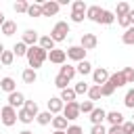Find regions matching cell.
<instances>
[{
    "label": "cell",
    "mask_w": 134,
    "mask_h": 134,
    "mask_svg": "<svg viewBox=\"0 0 134 134\" xmlns=\"http://www.w3.org/2000/svg\"><path fill=\"white\" fill-rule=\"evenodd\" d=\"M48 59V52L44 50V48H40L38 44L36 46H29L27 48V63H29V67L36 71V69H40L42 67V63Z\"/></svg>",
    "instance_id": "obj_1"
},
{
    "label": "cell",
    "mask_w": 134,
    "mask_h": 134,
    "mask_svg": "<svg viewBox=\"0 0 134 134\" xmlns=\"http://www.w3.org/2000/svg\"><path fill=\"white\" fill-rule=\"evenodd\" d=\"M67 36H69V23L67 21H57L54 27H52V31H50V38L54 42H63Z\"/></svg>",
    "instance_id": "obj_2"
},
{
    "label": "cell",
    "mask_w": 134,
    "mask_h": 134,
    "mask_svg": "<svg viewBox=\"0 0 134 134\" xmlns=\"http://www.w3.org/2000/svg\"><path fill=\"white\" fill-rule=\"evenodd\" d=\"M0 121H2L6 128L15 126V124L19 121V117H17V109H13L10 105H4V107H2V113H0Z\"/></svg>",
    "instance_id": "obj_3"
},
{
    "label": "cell",
    "mask_w": 134,
    "mask_h": 134,
    "mask_svg": "<svg viewBox=\"0 0 134 134\" xmlns=\"http://www.w3.org/2000/svg\"><path fill=\"white\" fill-rule=\"evenodd\" d=\"M80 103L77 100H73V103H67L65 107H63V117L67 119V121H73V119H77L80 117Z\"/></svg>",
    "instance_id": "obj_4"
},
{
    "label": "cell",
    "mask_w": 134,
    "mask_h": 134,
    "mask_svg": "<svg viewBox=\"0 0 134 134\" xmlns=\"http://www.w3.org/2000/svg\"><path fill=\"white\" fill-rule=\"evenodd\" d=\"M65 52H67V59H71V61H77V63H80V61H86V50H84L80 44L69 46Z\"/></svg>",
    "instance_id": "obj_5"
},
{
    "label": "cell",
    "mask_w": 134,
    "mask_h": 134,
    "mask_svg": "<svg viewBox=\"0 0 134 134\" xmlns=\"http://www.w3.org/2000/svg\"><path fill=\"white\" fill-rule=\"evenodd\" d=\"M109 71L105 69V67H96V69H92V82L96 84V86H103V84H107L109 82Z\"/></svg>",
    "instance_id": "obj_6"
},
{
    "label": "cell",
    "mask_w": 134,
    "mask_h": 134,
    "mask_svg": "<svg viewBox=\"0 0 134 134\" xmlns=\"http://www.w3.org/2000/svg\"><path fill=\"white\" fill-rule=\"evenodd\" d=\"M96 44H98V38L94 36V34H82V40H80V46L88 52V50H94L96 48Z\"/></svg>",
    "instance_id": "obj_7"
},
{
    "label": "cell",
    "mask_w": 134,
    "mask_h": 134,
    "mask_svg": "<svg viewBox=\"0 0 134 134\" xmlns=\"http://www.w3.org/2000/svg\"><path fill=\"white\" fill-rule=\"evenodd\" d=\"M59 8H61V4H59L57 0H46V2H42V15H44V17H54V15L59 13Z\"/></svg>",
    "instance_id": "obj_8"
},
{
    "label": "cell",
    "mask_w": 134,
    "mask_h": 134,
    "mask_svg": "<svg viewBox=\"0 0 134 134\" xmlns=\"http://www.w3.org/2000/svg\"><path fill=\"white\" fill-rule=\"evenodd\" d=\"M6 100H8V105H10L13 109H23V105H25V96H23V92H19V90L10 92Z\"/></svg>",
    "instance_id": "obj_9"
},
{
    "label": "cell",
    "mask_w": 134,
    "mask_h": 134,
    "mask_svg": "<svg viewBox=\"0 0 134 134\" xmlns=\"http://www.w3.org/2000/svg\"><path fill=\"white\" fill-rule=\"evenodd\" d=\"M103 13H105V8H100V6H88V10H86V19H90L92 23H100V19H103Z\"/></svg>",
    "instance_id": "obj_10"
},
{
    "label": "cell",
    "mask_w": 134,
    "mask_h": 134,
    "mask_svg": "<svg viewBox=\"0 0 134 134\" xmlns=\"http://www.w3.org/2000/svg\"><path fill=\"white\" fill-rule=\"evenodd\" d=\"M65 59H67V52L61 50V48H54L48 52V61L54 63V65H65Z\"/></svg>",
    "instance_id": "obj_11"
},
{
    "label": "cell",
    "mask_w": 134,
    "mask_h": 134,
    "mask_svg": "<svg viewBox=\"0 0 134 134\" xmlns=\"http://www.w3.org/2000/svg\"><path fill=\"white\" fill-rule=\"evenodd\" d=\"M63 107H65V103L61 100V96H50V98H48V111H50L52 115L63 113Z\"/></svg>",
    "instance_id": "obj_12"
},
{
    "label": "cell",
    "mask_w": 134,
    "mask_h": 134,
    "mask_svg": "<svg viewBox=\"0 0 134 134\" xmlns=\"http://www.w3.org/2000/svg\"><path fill=\"white\" fill-rule=\"evenodd\" d=\"M21 42L27 44V46H36V44L40 42V36H38V31H34V29H25L23 36H21Z\"/></svg>",
    "instance_id": "obj_13"
},
{
    "label": "cell",
    "mask_w": 134,
    "mask_h": 134,
    "mask_svg": "<svg viewBox=\"0 0 134 134\" xmlns=\"http://www.w3.org/2000/svg\"><path fill=\"white\" fill-rule=\"evenodd\" d=\"M105 119H107V111L100 109V107H94V111L90 113V121H92V126H100Z\"/></svg>",
    "instance_id": "obj_14"
},
{
    "label": "cell",
    "mask_w": 134,
    "mask_h": 134,
    "mask_svg": "<svg viewBox=\"0 0 134 134\" xmlns=\"http://www.w3.org/2000/svg\"><path fill=\"white\" fill-rule=\"evenodd\" d=\"M109 84L117 90V88H121V86H126V77H124V71H117V73H111L109 75Z\"/></svg>",
    "instance_id": "obj_15"
},
{
    "label": "cell",
    "mask_w": 134,
    "mask_h": 134,
    "mask_svg": "<svg viewBox=\"0 0 134 134\" xmlns=\"http://www.w3.org/2000/svg\"><path fill=\"white\" fill-rule=\"evenodd\" d=\"M54 44H57V42H54L50 36H40V42H38V46H40V48H44L46 52L54 50Z\"/></svg>",
    "instance_id": "obj_16"
},
{
    "label": "cell",
    "mask_w": 134,
    "mask_h": 134,
    "mask_svg": "<svg viewBox=\"0 0 134 134\" xmlns=\"http://www.w3.org/2000/svg\"><path fill=\"white\" fill-rule=\"evenodd\" d=\"M75 73H77V69H75L73 65H67V63H65V65H61V69H59V75L67 77L69 82L73 80V75H75Z\"/></svg>",
    "instance_id": "obj_17"
},
{
    "label": "cell",
    "mask_w": 134,
    "mask_h": 134,
    "mask_svg": "<svg viewBox=\"0 0 134 134\" xmlns=\"http://www.w3.org/2000/svg\"><path fill=\"white\" fill-rule=\"evenodd\" d=\"M0 90H4V92H15L17 90V84H15V80L13 77H2L0 80Z\"/></svg>",
    "instance_id": "obj_18"
},
{
    "label": "cell",
    "mask_w": 134,
    "mask_h": 134,
    "mask_svg": "<svg viewBox=\"0 0 134 134\" xmlns=\"http://www.w3.org/2000/svg\"><path fill=\"white\" fill-rule=\"evenodd\" d=\"M107 121H109L111 126H121V124H124V115H121L119 111H109V113H107Z\"/></svg>",
    "instance_id": "obj_19"
},
{
    "label": "cell",
    "mask_w": 134,
    "mask_h": 134,
    "mask_svg": "<svg viewBox=\"0 0 134 134\" xmlns=\"http://www.w3.org/2000/svg\"><path fill=\"white\" fill-rule=\"evenodd\" d=\"M52 128H54V130L65 132V130L69 128V124H67V119H65L63 115H54V117H52Z\"/></svg>",
    "instance_id": "obj_20"
},
{
    "label": "cell",
    "mask_w": 134,
    "mask_h": 134,
    "mask_svg": "<svg viewBox=\"0 0 134 134\" xmlns=\"http://www.w3.org/2000/svg\"><path fill=\"white\" fill-rule=\"evenodd\" d=\"M130 10H132V6H130L128 2H119L117 8H115V19H119V17H128Z\"/></svg>",
    "instance_id": "obj_21"
},
{
    "label": "cell",
    "mask_w": 134,
    "mask_h": 134,
    "mask_svg": "<svg viewBox=\"0 0 134 134\" xmlns=\"http://www.w3.org/2000/svg\"><path fill=\"white\" fill-rule=\"evenodd\" d=\"M21 77H23V82H25V84H36V80H38V73H36L31 67H27V69H23Z\"/></svg>",
    "instance_id": "obj_22"
},
{
    "label": "cell",
    "mask_w": 134,
    "mask_h": 134,
    "mask_svg": "<svg viewBox=\"0 0 134 134\" xmlns=\"http://www.w3.org/2000/svg\"><path fill=\"white\" fill-rule=\"evenodd\" d=\"M17 117H19V121H21V124H25V126H27V124H31V121L36 119V117H34V115H31V113H29L25 107L17 111Z\"/></svg>",
    "instance_id": "obj_23"
},
{
    "label": "cell",
    "mask_w": 134,
    "mask_h": 134,
    "mask_svg": "<svg viewBox=\"0 0 134 134\" xmlns=\"http://www.w3.org/2000/svg\"><path fill=\"white\" fill-rule=\"evenodd\" d=\"M52 117H54V115H52L50 111H40L38 117H36V121H38L40 126H48V124H52Z\"/></svg>",
    "instance_id": "obj_24"
},
{
    "label": "cell",
    "mask_w": 134,
    "mask_h": 134,
    "mask_svg": "<svg viewBox=\"0 0 134 134\" xmlns=\"http://www.w3.org/2000/svg\"><path fill=\"white\" fill-rule=\"evenodd\" d=\"M75 96H77V94H75L73 88H65V90H61V100H63L65 105H67V103H73Z\"/></svg>",
    "instance_id": "obj_25"
},
{
    "label": "cell",
    "mask_w": 134,
    "mask_h": 134,
    "mask_svg": "<svg viewBox=\"0 0 134 134\" xmlns=\"http://www.w3.org/2000/svg\"><path fill=\"white\" fill-rule=\"evenodd\" d=\"M13 61H15V52L13 50H4L2 57H0V65L2 67H8V65H13Z\"/></svg>",
    "instance_id": "obj_26"
},
{
    "label": "cell",
    "mask_w": 134,
    "mask_h": 134,
    "mask_svg": "<svg viewBox=\"0 0 134 134\" xmlns=\"http://www.w3.org/2000/svg\"><path fill=\"white\" fill-rule=\"evenodd\" d=\"M75 69H77V73L88 75V73H92V63H90V61H80V63L75 65Z\"/></svg>",
    "instance_id": "obj_27"
},
{
    "label": "cell",
    "mask_w": 134,
    "mask_h": 134,
    "mask_svg": "<svg viewBox=\"0 0 134 134\" xmlns=\"http://www.w3.org/2000/svg\"><path fill=\"white\" fill-rule=\"evenodd\" d=\"M27 17H44V15H42V4H40V2L29 4V8H27Z\"/></svg>",
    "instance_id": "obj_28"
},
{
    "label": "cell",
    "mask_w": 134,
    "mask_h": 134,
    "mask_svg": "<svg viewBox=\"0 0 134 134\" xmlns=\"http://www.w3.org/2000/svg\"><path fill=\"white\" fill-rule=\"evenodd\" d=\"M0 31H2V34H4V36H13V34H15V31H17V23H15V21H8V19H6V21H4V25H2V29H0Z\"/></svg>",
    "instance_id": "obj_29"
},
{
    "label": "cell",
    "mask_w": 134,
    "mask_h": 134,
    "mask_svg": "<svg viewBox=\"0 0 134 134\" xmlns=\"http://www.w3.org/2000/svg\"><path fill=\"white\" fill-rule=\"evenodd\" d=\"M121 42H124V44H128V46H132V44H134V25H132V27H128V29L121 34Z\"/></svg>",
    "instance_id": "obj_30"
},
{
    "label": "cell",
    "mask_w": 134,
    "mask_h": 134,
    "mask_svg": "<svg viewBox=\"0 0 134 134\" xmlns=\"http://www.w3.org/2000/svg\"><path fill=\"white\" fill-rule=\"evenodd\" d=\"M27 44H23V42H17L15 46H13V52H15V57H27Z\"/></svg>",
    "instance_id": "obj_31"
},
{
    "label": "cell",
    "mask_w": 134,
    "mask_h": 134,
    "mask_svg": "<svg viewBox=\"0 0 134 134\" xmlns=\"http://www.w3.org/2000/svg\"><path fill=\"white\" fill-rule=\"evenodd\" d=\"M100 96H103V92H100V86H96V84H94V86H90V90H88V98L94 103V100H98Z\"/></svg>",
    "instance_id": "obj_32"
},
{
    "label": "cell",
    "mask_w": 134,
    "mask_h": 134,
    "mask_svg": "<svg viewBox=\"0 0 134 134\" xmlns=\"http://www.w3.org/2000/svg\"><path fill=\"white\" fill-rule=\"evenodd\" d=\"M124 105H126L128 109L134 111V88H130V90L126 92V96H124Z\"/></svg>",
    "instance_id": "obj_33"
},
{
    "label": "cell",
    "mask_w": 134,
    "mask_h": 134,
    "mask_svg": "<svg viewBox=\"0 0 134 134\" xmlns=\"http://www.w3.org/2000/svg\"><path fill=\"white\" fill-rule=\"evenodd\" d=\"M13 8H15V13H25V15H27L29 2H25V0H17V2L13 4Z\"/></svg>",
    "instance_id": "obj_34"
},
{
    "label": "cell",
    "mask_w": 134,
    "mask_h": 134,
    "mask_svg": "<svg viewBox=\"0 0 134 134\" xmlns=\"http://www.w3.org/2000/svg\"><path fill=\"white\" fill-rule=\"evenodd\" d=\"M100 23H103V25H113V23H115V13H111V10H105V13H103V19H100Z\"/></svg>",
    "instance_id": "obj_35"
},
{
    "label": "cell",
    "mask_w": 134,
    "mask_h": 134,
    "mask_svg": "<svg viewBox=\"0 0 134 134\" xmlns=\"http://www.w3.org/2000/svg\"><path fill=\"white\" fill-rule=\"evenodd\" d=\"M23 107H25V109H27V111H29L34 117H38L40 109H38V103H36V100H25V105H23Z\"/></svg>",
    "instance_id": "obj_36"
},
{
    "label": "cell",
    "mask_w": 134,
    "mask_h": 134,
    "mask_svg": "<svg viewBox=\"0 0 134 134\" xmlns=\"http://www.w3.org/2000/svg\"><path fill=\"white\" fill-rule=\"evenodd\" d=\"M71 10H75V13H86V10H88V6H86V2H84V0H75V2L71 4Z\"/></svg>",
    "instance_id": "obj_37"
},
{
    "label": "cell",
    "mask_w": 134,
    "mask_h": 134,
    "mask_svg": "<svg viewBox=\"0 0 134 134\" xmlns=\"http://www.w3.org/2000/svg\"><path fill=\"white\" fill-rule=\"evenodd\" d=\"M80 111L90 115V113L94 111V103H92V100H84V103H80Z\"/></svg>",
    "instance_id": "obj_38"
},
{
    "label": "cell",
    "mask_w": 134,
    "mask_h": 134,
    "mask_svg": "<svg viewBox=\"0 0 134 134\" xmlns=\"http://www.w3.org/2000/svg\"><path fill=\"white\" fill-rule=\"evenodd\" d=\"M124 77H126V84H134V67H124Z\"/></svg>",
    "instance_id": "obj_39"
},
{
    "label": "cell",
    "mask_w": 134,
    "mask_h": 134,
    "mask_svg": "<svg viewBox=\"0 0 134 134\" xmlns=\"http://www.w3.org/2000/svg\"><path fill=\"white\" fill-rule=\"evenodd\" d=\"M67 84H69V80H67V77H63V75H57V77H54V86H57L59 90H65V88H67Z\"/></svg>",
    "instance_id": "obj_40"
},
{
    "label": "cell",
    "mask_w": 134,
    "mask_h": 134,
    "mask_svg": "<svg viewBox=\"0 0 134 134\" xmlns=\"http://www.w3.org/2000/svg\"><path fill=\"white\" fill-rule=\"evenodd\" d=\"M73 90H75V94H88V90H90V86H88L86 82H77Z\"/></svg>",
    "instance_id": "obj_41"
},
{
    "label": "cell",
    "mask_w": 134,
    "mask_h": 134,
    "mask_svg": "<svg viewBox=\"0 0 134 134\" xmlns=\"http://www.w3.org/2000/svg\"><path fill=\"white\" fill-rule=\"evenodd\" d=\"M84 17H86V13H75V10H71V15H69L71 23H82V21H84Z\"/></svg>",
    "instance_id": "obj_42"
},
{
    "label": "cell",
    "mask_w": 134,
    "mask_h": 134,
    "mask_svg": "<svg viewBox=\"0 0 134 134\" xmlns=\"http://www.w3.org/2000/svg\"><path fill=\"white\" fill-rule=\"evenodd\" d=\"M100 92H103V96H111V94L115 92V88L107 82V84H103V86H100Z\"/></svg>",
    "instance_id": "obj_43"
},
{
    "label": "cell",
    "mask_w": 134,
    "mask_h": 134,
    "mask_svg": "<svg viewBox=\"0 0 134 134\" xmlns=\"http://www.w3.org/2000/svg\"><path fill=\"white\" fill-rule=\"evenodd\" d=\"M121 128H124V134H134V121H124Z\"/></svg>",
    "instance_id": "obj_44"
},
{
    "label": "cell",
    "mask_w": 134,
    "mask_h": 134,
    "mask_svg": "<svg viewBox=\"0 0 134 134\" xmlns=\"http://www.w3.org/2000/svg\"><path fill=\"white\" fill-rule=\"evenodd\" d=\"M65 134H84V130H82L80 126H75V124H73V126H69V128L65 130Z\"/></svg>",
    "instance_id": "obj_45"
},
{
    "label": "cell",
    "mask_w": 134,
    "mask_h": 134,
    "mask_svg": "<svg viewBox=\"0 0 134 134\" xmlns=\"http://www.w3.org/2000/svg\"><path fill=\"white\" fill-rule=\"evenodd\" d=\"M117 23L124 27V29H128V27H132V23H130V17H119L117 19Z\"/></svg>",
    "instance_id": "obj_46"
},
{
    "label": "cell",
    "mask_w": 134,
    "mask_h": 134,
    "mask_svg": "<svg viewBox=\"0 0 134 134\" xmlns=\"http://www.w3.org/2000/svg\"><path fill=\"white\" fill-rule=\"evenodd\" d=\"M90 134H107V130H105V126L100 124V126H92V130H90Z\"/></svg>",
    "instance_id": "obj_47"
},
{
    "label": "cell",
    "mask_w": 134,
    "mask_h": 134,
    "mask_svg": "<svg viewBox=\"0 0 134 134\" xmlns=\"http://www.w3.org/2000/svg\"><path fill=\"white\" fill-rule=\"evenodd\" d=\"M107 134H124V128H121V126H111V128L107 130Z\"/></svg>",
    "instance_id": "obj_48"
},
{
    "label": "cell",
    "mask_w": 134,
    "mask_h": 134,
    "mask_svg": "<svg viewBox=\"0 0 134 134\" xmlns=\"http://www.w3.org/2000/svg\"><path fill=\"white\" fill-rule=\"evenodd\" d=\"M128 17H130V23H132V25H134V8H132V10H130V15H128Z\"/></svg>",
    "instance_id": "obj_49"
},
{
    "label": "cell",
    "mask_w": 134,
    "mask_h": 134,
    "mask_svg": "<svg viewBox=\"0 0 134 134\" xmlns=\"http://www.w3.org/2000/svg\"><path fill=\"white\" fill-rule=\"evenodd\" d=\"M4 21H6V19H4V13H0V29H2V25H4Z\"/></svg>",
    "instance_id": "obj_50"
},
{
    "label": "cell",
    "mask_w": 134,
    "mask_h": 134,
    "mask_svg": "<svg viewBox=\"0 0 134 134\" xmlns=\"http://www.w3.org/2000/svg\"><path fill=\"white\" fill-rule=\"evenodd\" d=\"M2 52H4V44L0 42V57H2Z\"/></svg>",
    "instance_id": "obj_51"
},
{
    "label": "cell",
    "mask_w": 134,
    "mask_h": 134,
    "mask_svg": "<svg viewBox=\"0 0 134 134\" xmlns=\"http://www.w3.org/2000/svg\"><path fill=\"white\" fill-rule=\"evenodd\" d=\"M19 134H34V132H29V130H23V132H19Z\"/></svg>",
    "instance_id": "obj_52"
},
{
    "label": "cell",
    "mask_w": 134,
    "mask_h": 134,
    "mask_svg": "<svg viewBox=\"0 0 134 134\" xmlns=\"http://www.w3.org/2000/svg\"><path fill=\"white\" fill-rule=\"evenodd\" d=\"M52 134H65V132H61V130H54V132H52Z\"/></svg>",
    "instance_id": "obj_53"
},
{
    "label": "cell",
    "mask_w": 134,
    "mask_h": 134,
    "mask_svg": "<svg viewBox=\"0 0 134 134\" xmlns=\"http://www.w3.org/2000/svg\"><path fill=\"white\" fill-rule=\"evenodd\" d=\"M132 121H134V115H132Z\"/></svg>",
    "instance_id": "obj_54"
},
{
    "label": "cell",
    "mask_w": 134,
    "mask_h": 134,
    "mask_svg": "<svg viewBox=\"0 0 134 134\" xmlns=\"http://www.w3.org/2000/svg\"><path fill=\"white\" fill-rule=\"evenodd\" d=\"M0 113H2V107H0Z\"/></svg>",
    "instance_id": "obj_55"
},
{
    "label": "cell",
    "mask_w": 134,
    "mask_h": 134,
    "mask_svg": "<svg viewBox=\"0 0 134 134\" xmlns=\"http://www.w3.org/2000/svg\"><path fill=\"white\" fill-rule=\"evenodd\" d=\"M0 69H2V65H0Z\"/></svg>",
    "instance_id": "obj_56"
}]
</instances>
